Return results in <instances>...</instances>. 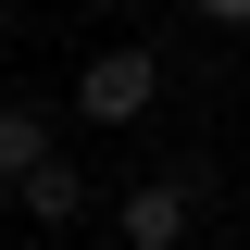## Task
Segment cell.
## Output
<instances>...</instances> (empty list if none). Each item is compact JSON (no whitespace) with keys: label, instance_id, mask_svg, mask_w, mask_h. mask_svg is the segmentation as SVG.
<instances>
[{"label":"cell","instance_id":"1","mask_svg":"<svg viewBox=\"0 0 250 250\" xmlns=\"http://www.w3.org/2000/svg\"><path fill=\"white\" fill-rule=\"evenodd\" d=\"M150 100H163V62L138 50V38H113V50L75 62V113H88V125H138Z\"/></svg>","mask_w":250,"mask_h":250},{"label":"cell","instance_id":"2","mask_svg":"<svg viewBox=\"0 0 250 250\" xmlns=\"http://www.w3.org/2000/svg\"><path fill=\"white\" fill-rule=\"evenodd\" d=\"M188 225H200V175H138L113 200V238L125 250H188Z\"/></svg>","mask_w":250,"mask_h":250},{"label":"cell","instance_id":"3","mask_svg":"<svg viewBox=\"0 0 250 250\" xmlns=\"http://www.w3.org/2000/svg\"><path fill=\"white\" fill-rule=\"evenodd\" d=\"M13 213H25V225H88V163L50 150L38 175H13Z\"/></svg>","mask_w":250,"mask_h":250},{"label":"cell","instance_id":"4","mask_svg":"<svg viewBox=\"0 0 250 250\" xmlns=\"http://www.w3.org/2000/svg\"><path fill=\"white\" fill-rule=\"evenodd\" d=\"M50 150H62V113H50V100H0V188L38 175Z\"/></svg>","mask_w":250,"mask_h":250},{"label":"cell","instance_id":"5","mask_svg":"<svg viewBox=\"0 0 250 250\" xmlns=\"http://www.w3.org/2000/svg\"><path fill=\"white\" fill-rule=\"evenodd\" d=\"M200 25H250V0H200Z\"/></svg>","mask_w":250,"mask_h":250},{"label":"cell","instance_id":"6","mask_svg":"<svg viewBox=\"0 0 250 250\" xmlns=\"http://www.w3.org/2000/svg\"><path fill=\"white\" fill-rule=\"evenodd\" d=\"M0 50H13V0H0Z\"/></svg>","mask_w":250,"mask_h":250}]
</instances>
